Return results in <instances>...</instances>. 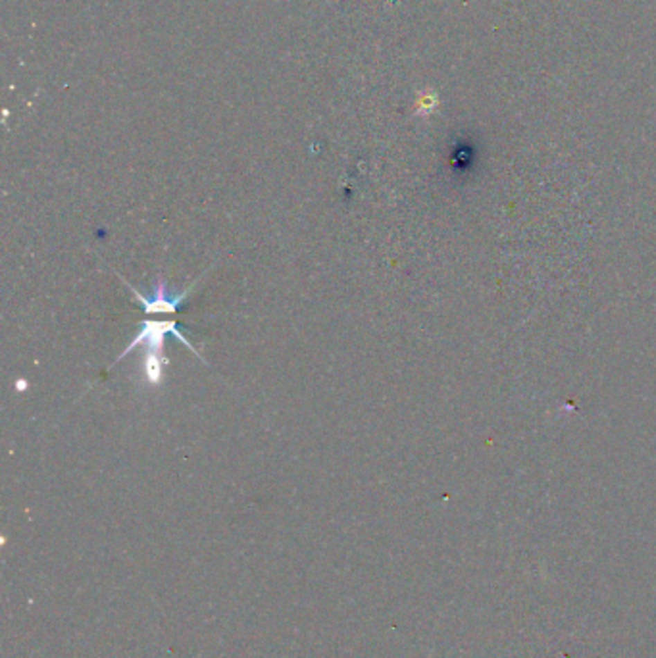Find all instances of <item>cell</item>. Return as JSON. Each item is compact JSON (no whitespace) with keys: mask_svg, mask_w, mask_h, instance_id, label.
<instances>
[{"mask_svg":"<svg viewBox=\"0 0 656 658\" xmlns=\"http://www.w3.org/2000/svg\"><path fill=\"white\" fill-rule=\"evenodd\" d=\"M120 279L123 281V285L127 287L131 293L135 294L137 303L143 304V308H145L147 314H173V312L179 308V304L189 296V293L193 291V287H195V283H193L189 289H185V291H181L179 294H168V285H166L164 281L160 279V281H158V285H156V289H154V294L147 296V294L141 293L139 289H135L131 283H127V281H125L121 276H120Z\"/></svg>","mask_w":656,"mask_h":658,"instance_id":"cell-2","label":"cell"},{"mask_svg":"<svg viewBox=\"0 0 656 658\" xmlns=\"http://www.w3.org/2000/svg\"><path fill=\"white\" fill-rule=\"evenodd\" d=\"M170 364V360L162 355H147L145 356V375L150 385H160L164 375H162V366Z\"/></svg>","mask_w":656,"mask_h":658,"instance_id":"cell-3","label":"cell"},{"mask_svg":"<svg viewBox=\"0 0 656 658\" xmlns=\"http://www.w3.org/2000/svg\"><path fill=\"white\" fill-rule=\"evenodd\" d=\"M166 333H173L175 337L181 341L183 345L187 346L189 350H193L195 355L200 356V350L195 348V345H190V341L185 337V333H183L181 329L177 328V323L173 320H166V321H156V320H147L143 323V328L139 331L135 339L131 341L130 345L123 348V353L118 356V360L116 362H120L123 356H127L131 350H135L137 346L141 345H147V355H160L162 353V348H164V335Z\"/></svg>","mask_w":656,"mask_h":658,"instance_id":"cell-1","label":"cell"}]
</instances>
